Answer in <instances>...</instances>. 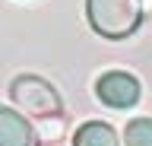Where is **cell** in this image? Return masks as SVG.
Listing matches in <instances>:
<instances>
[{"mask_svg": "<svg viewBox=\"0 0 152 146\" xmlns=\"http://www.w3.org/2000/svg\"><path fill=\"white\" fill-rule=\"evenodd\" d=\"M86 16L95 35L108 41H124L140 29L142 0H86Z\"/></svg>", "mask_w": 152, "mask_h": 146, "instance_id": "obj_1", "label": "cell"}, {"mask_svg": "<svg viewBox=\"0 0 152 146\" xmlns=\"http://www.w3.org/2000/svg\"><path fill=\"white\" fill-rule=\"evenodd\" d=\"M10 98H13V105L22 111L26 117H54L60 114V95H57V89L48 83V79L35 76V73H22L10 83Z\"/></svg>", "mask_w": 152, "mask_h": 146, "instance_id": "obj_2", "label": "cell"}, {"mask_svg": "<svg viewBox=\"0 0 152 146\" xmlns=\"http://www.w3.org/2000/svg\"><path fill=\"white\" fill-rule=\"evenodd\" d=\"M95 95L108 108H133L140 102V79L124 70H108L95 83Z\"/></svg>", "mask_w": 152, "mask_h": 146, "instance_id": "obj_3", "label": "cell"}, {"mask_svg": "<svg viewBox=\"0 0 152 146\" xmlns=\"http://www.w3.org/2000/svg\"><path fill=\"white\" fill-rule=\"evenodd\" d=\"M0 146H38V136L26 117L0 105Z\"/></svg>", "mask_w": 152, "mask_h": 146, "instance_id": "obj_4", "label": "cell"}, {"mask_svg": "<svg viewBox=\"0 0 152 146\" xmlns=\"http://www.w3.org/2000/svg\"><path fill=\"white\" fill-rule=\"evenodd\" d=\"M73 146H121L117 143V134H114L111 124H102V121H86L73 136Z\"/></svg>", "mask_w": 152, "mask_h": 146, "instance_id": "obj_5", "label": "cell"}, {"mask_svg": "<svg viewBox=\"0 0 152 146\" xmlns=\"http://www.w3.org/2000/svg\"><path fill=\"white\" fill-rule=\"evenodd\" d=\"M124 146H152V117H133L124 130Z\"/></svg>", "mask_w": 152, "mask_h": 146, "instance_id": "obj_6", "label": "cell"}]
</instances>
